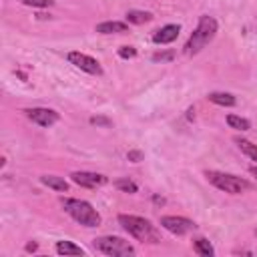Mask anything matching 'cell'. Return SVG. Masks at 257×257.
Returning a JSON list of instances; mask_svg holds the SVG:
<instances>
[{
  "instance_id": "obj_6",
  "label": "cell",
  "mask_w": 257,
  "mask_h": 257,
  "mask_svg": "<svg viewBox=\"0 0 257 257\" xmlns=\"http://www.w3.org/2000/svg\"><path fill=\"white\" fill-rule=\"evenodd\" d=\"M68 62L74 64L76 68L88 72V74H96V76L102 74V66H100V62H98L96 58L84 54V52H76V50H74V52H68Z\"/></svg>"
},
{
  "instance_id": "obj_2",
  "label": "cell",
  "mask_w": 257,
  "mask_h": 257,
  "mask_svg": "<svg viewBox=\"0 0 257 257\" xmlns=\"http://www.w3.org/2000/svg\"><path fill=\"white\" fill-rule=\"evenodd\" d=\"M118 223L120 227L133 235L135 239L143 241V243H157L159 241V233L157 229L151 225V221H147L145 217H137V215H118Z\"/></svg>"
},
{
  "instance_id": "obj_20",
  "label": "cell",
  "mask_w": 257,
  "mask_h": 257,
  "mask_svg": "<svg viewBox=\"0 0 257 257\" xmlns=\"http://www.w3.org/2000/svg\"><path fill=\"white\" fill-rule=\"evenodd\" d=\"M22 4L32 6V8H48L52 6V0H22Z\"/></svg>"
},
{
  "instance_id": "obj_17",
  "label": "cell",
  "mask_w": 257,
  "mask_h": 257,
  "mask_svg": "<svg viewBox=\"0 0 257 257\" xmlns=\"http://www.w3.org/2000/svg\"><path fill=\"white\" fill-rule=\"evenodd\" d=\"M227 124H229L231 128H237V131H247V128L251 126V122H249L247 118L237 116V114H229V116H227Z\"/></svg>"
},
{
  "instance_id": "obj_9",
  "label": "cell",
  "mask_w": 257,
  "mask_h": 257,
  "mask_svg": "<svg viewBox=\"0 0 257 257\" xmlns=\"http://www.w3.org/2000/svg\"><path fill=\"white\" fill-rule=\"evenodd\" d=\"M72 183L80 185V187H86V189H96V187H102L106 183V177L104 175H98V173H86V171H74L70 175Z\"/></svg>"
},
{
  "instance_id": "obj_10",
  "label": "cell",
  "mask_w": 257,
  "mask_h": 257,
  "mask_svg": "<svg viewBox=\"0 0 257 257\" xmlns=\"http://www.w3.org/2000/svg\"><path fill=\"white\" fill-rule=\"evenodd\" d=\"M181 32V26L179 24H167L163 28H159L155 34H153V42L155 44H169L173 42Z\"/></svg>"
},
{
  "instance_id": "obj_12",
  "label": "cell",
  "mask_w": 257,
  "mask_h": 257,
  "mask_svg": "<svg viewBox=\"0 0 257 257\" xmlns=\"http://www.w3.org/2000/svg\"><path fill=\"white\" fill-rule=\"evenodd\" d=\"M40 183L50 187V189H54V191H58V193H66L68 191V183L62 177H56V175H42Z\"/></svg>"
},
{
  "instance_id": "obj_11",
  "label": "cell",
  "mask_w": 257,
  "mask_h": 257,
  "mask_svg": "<svg viewBox=\"0 0 257 257\" xmlns=\"http://www.w3.org/2000/svg\"><path fill=\"white\" fill-rule=\"evenodd\" d=\"M100 34H120V32H128V24L126 22H118V20H106L96 24L94 28Z\"/></svg>"
},
{
  "instance_id": "obj_24",
  "label": "cell",
  "mask_w": 257,
  "mask_h": 257,
  "mask_svg": "<svg viewBox=\"0 0 257 257\" xmlns=\"http://www.w3.org/2000/svg\"><path fill=\"white\" fill-rule=\"evenodd\" d=\"M90 122L92 124H100V126H110V120L108 118H102V116H92Z\"/></svg>"
},
{
  "instance_id": "obj_8",
  "label": "cell",
  "mask_w": 257,
  "mask_h": 257,
  "mask_svg": "<svg viewBox=\"0 0 257 257\" xmlns=\"http://www.w3.org/2000/svg\"><path fill=\"white\" fill-rule=\"evenodd\" d=\"M28 118L32 122H36L38 126H52L58 120V112L52 108H44V106H36V108H28L26 110Z\"/></svg>"
},
{
  "instance_id": "obj_1",
  "label": "cell",
  "mask_w": 257,
  "mask_h": 257,
  "mask_svg": "<svg viewBox=\"0 0 257 257\" xmlns=\"http://www.w3.org/2000/svg\"><path fill=\"white\" fill-rule=\"evenodd\" d=\"M217 34V20L209 14H203L199 18V24L195 28V32L189 36L187 44H185V54L187 56H193L197 52H201Z\"/></svg>"
},
{
  "instance_id": "obj_23",
  "label": "cell",
  "mask_w": 257,
  "mask_h": 257,
  "mask_svg": "<svg viewBox=\"0 0 257 257\" xmlns=\"http://www.w3.org/2000/svg\"><path fill=\"white\" fill-rule=\"evenodd\" d=\"M126 159L133 161V163H139V161H143V153H141V151H128Z\"/></svg>"
},
{
  "instance_id": "obj_27",
  "label": "cell",
  "mask_w": 257,
  "mask_h": 257,
  "mask_svg": "<svg viewBox=\"0 0 257 257\" xmlns=\"http://www.w3.org/2000/svg\"><path fill=\"white\" fill-rule=\"evenodd\" d=\"M255 235H257V229H255Z\"/></svg>"
},
{
  "instance_id": "obj_5",
  "label": "cell",
  "mask_w": 257,
  "mask_h": 257,
  "mask_svg": "<svg viewBox=\"0 0 257 257\" xmlns=\"http://www.w3.org/2000/svg\"><path fill=\"white\" fill-rule=\"evenodd\" d=\"M92 245H94L96 251H100V253H104V255H112V257L135 255V247H133L128 241H124V239H120V237H112V235H108V237H98V239H94Z\"/></svg>"
},
{
  "instance_id": "obj_26",
  "label": "cell",
  "mask_w": 257,
  "mask_h": 257,
  "mask_svg": "<svg viewBox=\"0 0 257 257\" xmlns=\"http://www.w3.org/2000/svg\"><path fill=\"white\" fill-rule=\"evenodd\" d=\"M249 171H251V175H253V177H255V179H257V165H253V167H251V169H249Z\"/></svg>"
},
{
  "instance_id": "obj_25",
  "label": "cell",
  "mask_w": 257,
  "mask_h": 257,
  "mask_svg": "<svg viewBox=\"0 0 257 257\" xmlns=\"http://www.w3.org/2000/svg\"><path fill=\"white\" fill-rule=\"evenodd\" d=\"M26 251H36V243H28L26 245Z\"/></svg>"
},
{
  "instance_id": "obj_16",
  "label": "cell",
  "mask_w": 257,
  "mask_h": 257,
  "mask_svg": "<svg viewBox=\"0 0 257 257\" xmlns=\"http://www.w3.org/2000/svg\"><path fill=\"white\" fill-rule=\"evenodd\" d=\"M235 143L239 145V149L249 157V159H253L255 163H257V145H253L251 141H247V139H241V137H237L235 139Z\"/></svg>"
},
{
  "instance_id": "obj_14",
  "label": "cell",
  "mask_w": 257,
  "mask_h": 257,
  "mask_svg": "<svg viewBox=\"0 0 257 257\" xmlns=\"http://www.w3.org/2000/svg\"><path fill=\"white\" fill-rule=\"evenodd\" d=\"M211 102H215V104H219V106H233L237 100H235V96L233 94H229V92H211L209 96H207Z\"/></svg>"
},
{
  "instance_id": "obj_18",
  "label": "cell",
  "mask_w": 257,
  "mask_h": 257,
  "mask_svg": "<svg viewBox=\"0 0 257 257\" xmlns=\"http://www.w3.org/2000/svg\"><path fill=\"white\" fill-rule=\"evenodd\" d=\"M195 251L199 255H203V257H213L215 255V249H213V245L207 239H197L195 241Z\"/></svg>"
},
{
  "instance_id": "obj_22",
  "label": "cell",
  "mask_w": 257,
  "mask_h": 257,
  "mask_svg": "<svg viewBox=\"0 0 257 257\" xmlns=\"http://www.w3.org/2000/svg\"><path fill=\"white\" fill-rule=\"evenodd\" d=\"M118 56L120 58H135L137 56V48H133V46H120L118 48Z\"/></svg>"
},
{
  "instance_id": "obj_13",
  "label": "cell",
  "mask_w": 257,
  "mask_h": 257,
  "mask_svg": "<svg viewBox=\"0 0 257 257\" xmlns=\"http://www.w3.org/2000/svg\"><path fill=\"white\" fill-rule=\"evenodd\" d=\"M56 253H60V255H84V249L74 245L72 241H58L56 243Z\"/></svg>"
},
{
  "instance_id": "obj_7",
  "label": "cell",
  "mask_w": 257,
  "mask_h": 257,
  "mask_svg": "<svg viewBox=\"0 0 257 257\" xmlns=\"http://www.w3.org/2000/svg\"><path fill=\"white\" fill-rule=\"evenodd\" d=\"M161 227H163V229H167V231H169V233H173V235H185V233L193 231L197 225H195L191 219H187V217L165 215V217H161Z\"/></svg>"
},
{
  "instance_id": "obj_3",
  "label": "cell",
  "mask_w": 257,
  "mask_h": 257,
  "mask_svg": "<svg viewBox=\"0 0 257 257\" xmlns=\"http://www.w3.org/2000/svg\"><path fill=\"white\" fill-rule=\"evenodd\" d=\"M62 207L64 211L80 225L84 227H98L100 225V215L96 213V209L82 199H62Z\"/></svg>"
},
{
  "instance_id": "obj_15",
  "label": "cell",
  "mask_w": 257,
  "mask_h": 257,
  "mask_svg": "<svg viewBox=\"0 0 257 257\" xmlns=\"http://www.w3.org/2000/svg\"><path fill=\"white\" fill-rule=\"evenodd\" d=\"M151 18H153L151 12H143V10H128L126 12V22H131V24H145Z\"/></svg>"
},
{
  "instance_id": "obj_21",
  "label": "cell",
  "mask_w": 257,
  "mask_h": 257,
  "mask_svg": "<svg viewBox=\"0 0 257 257\" xmlns=\"http://www.w3.org/2000/svg\"><path fill=\"white\" fill-rule=\"evenodd\" d=\"M175 52L169 50V52H155L153 54V62H167V60H173Z\"/></svg>"
},
{
  "instance_id": "obj_4",
  "label": "cell",
  "mask_w": 257,
  "mask_h": 257,
  "mask_svg": "<svg viewBox=\"0 0 257 257\" xmlns=\"http://www.w3.org/2000/svg\"><path fill=\"white\" fill-rule=\"evenodd\" d=\"M205 177L209 179L211 185H215L217 189L225 191V193H231V195H239L247 189H251V185L241 179V177H235V175H229V173H219V171H207Z\"/></svg>"
},
{
  "instance_id": "obj_19",
  "label": "cell",
  "mask_w": 257,
  "mask_h": 257,
  "mask_svg": "<svg viewBox=\"0 0 257 257\" xmlns=\"http://www.w3.org/2000/svg\"><path fill=\"white\" fill-rule=\"evenodd\" d=\"M114 187L124 193H137V183H133L131 179H118V181H114Z\"/></svg>"
}]
</instances>
